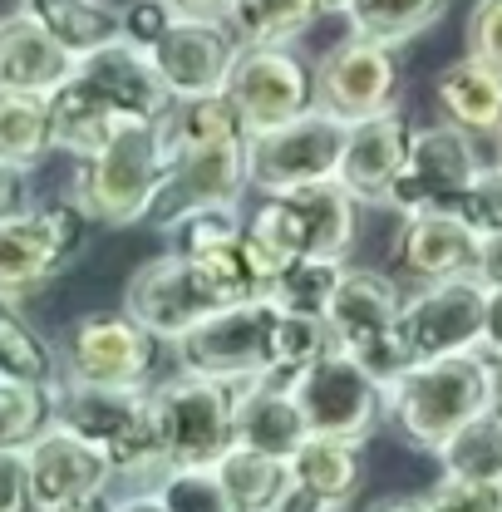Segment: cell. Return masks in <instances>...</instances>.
<instances>
[{
  "label": "cell",
  "instance_id": "obj_7",
  "mask_svg": "<svg viewBox=\"0 0 502 512\" xmlns=\"http://www.w3.org/2000/svg\"><path fill=\"white\" fill-rule=\"evenodd\" d=\"M158 439H163V473L168 468H217L232 439V384L178 375L153 389Z\"/></svg>",
  "mask_w": 502,
  "mask_h": 512
},
{
  "label": "cell",
  "instance_id": "obj_4",
  "mask_svg": "<svg viewBox=\"0 0 502 512\" xmlns=\"http://www.w3.org/2000/svg\"><path fill=\"white\" fill-rule=\"evenodd\" d=\"M247 232L281 261V271L301 256L345 261L355 237H360V202L335 178L306 183V188L266 192L261 207L247 217Z\"/></svg>",
  "mask_w": 502,
  "mask_h": 512
},
{
  "label": "cell",
  "instance_id": "obj_38",
  "mask_svg": "<svg viewBox=\"0 0 502 512\" xmlns=\"http://www.w3.org/2000/svg\"><path fill=\"white\" fill-rule=\"evenodd\" d=\"M453 212H458L478 237L502 232V168H483V173L473 178V188L453 202Z\"/></svg>",
  "mask_w": 502,
  "mask_h": 512
},
{
  "label": "cell",
  "instance_id": "obj_35",
  "mask_svg": "<svg viewBox=\"0 0 502 512\" xmlns=\"http://www.w3.org/2000/svg\"><path fill=\"white\" fill-rule=\"evenodd\" d=\"M55 389L60 384L0 380V453H25L55 424Z\"/></svg>",
  "mask_w": 502,
  "mask_h": 512
},
{
  "label": "cell",
  "instance_id": "obj_24",
  "mask_svg": "<svg viewBox=\"0 0 502 512\" xmlns=\"http://www.w3.org/2000/svg\"><path fill=\"white\" fill-rule=\"evenodd\" d=\"M74 55L60 40H50L30 15H5L0 20V89L5 94H40L50 99L64 79L74 74Z\"/></svg>",
  "mask_w": 502,
  "mask_h": 512
},
{
  "label": "cell",
  "instance_id": "obj_13",
  "mask_svg": "<svg viewBox=\"0 0 502 512\" xmlns=\"http://www.w3.org/2000/svg\"><path fill=\"white\" fill-rule=\"evenodd\" d=\"M340 148H345V124L311 109V114H301L281 128L247 133V178L261 197L325 183L340 168Z\"/></svg>",
  "mask_w": 502,
  "mask_h": 512
},
{
  "label": "cell",
  "instance_id": "obj_42",
  "mask_svg": "<svg viewBox=\"0 0 502 512\" xmlns=\"http://www.w3.org/2000/svg\"><path fill=\"white\" fill-rule=\"evenodd\" d=\"M0 512H35L25 453H0Z\"/></svg>",
  "mask_w": 502,
  "mask_h": 512
},
{
  "label": "cell",
  "instance_id": "obj_41",
  "mask_svg": "<svg viewBox=\"0 0 502 512\" xmlns=\"http://www.w3.org/2000/svg\"><path fill=\"white\" fill-rule=\"evenodd\" d=\"M429 512H502V488H473V483H448L429 493Z\"/></svg>",
  "mask_w": 502,
  "mask_h": 512
},
{
  "label": "cell",
  "instance_id": "obj_37",
  "mask_svg": "<svg viewBox=\"0 0 502 512\" xmlns=\"http://www.w3.org/2000/svg\"><path fill=\"white\" fill-rule=\"evenodd\" d=\"M158 498L168 512H237L212 468H168L158 483Z\"/></svg>",
  "mask_w": 502,
  "mask_h": 512
},
{
  "label": "cell",
  "instance_id": "obj_11",
  "mask_svg": "<svg viewBox=\"0 0 502 512\" xmlns=\"http://www.w3.org/2000/svg\"><path fill=\"white\" fill-rule=\"evenodd\" d=\"M311 99L320 114L340 124H360L399 109V55L394 45H375L360 35H345L330 45L311 69Z\"/></svg>",
  "mask_w": 502,
  "mask_h": 512
},
{
  "label": "cell",
  "instance_id": "obj_18",
  "mask_svg": "<svg viewBox=\"0 0 502 512\" xmlns=\"http://www.w3.org/2000/svg\"><path fill=\"white\" fill-rule=\"evenodd\" d=\"M25 468H30L35 512H69L84 508V503H99L114 483V463L89 439L64 429L60 419L25 448Z\"/></svg>",
  "mask_w": 502,
  "mask_h": 512
},
{
  "label": "cell",
  "instance_id": "obj_26",
  "mask_svg": "<svg viewBox=\"0 0 502 512\" xmlns=\"http://www.w3.org/2000/svg\"><path fill=\"white\" fill-rule=\"evenodd\" d=\"M434 99L443 109V124L463 133H502V74L478 60H453L434 79Z\"/></svg>",
  "mask_w": 502,
  "mask_h": 512
},
{
  "label": "cell",
  "instance_id": "obj_8",
  "mask_svg": "<svg viewBox=\"0 0 502 512\" xmlns=\"http://www.w3.org/2000/svg\"><path fill=\"white\" fill-rule=\"evenodd\" d=\"M84 237L89 217L74 202H35L30 212L0 222V291L20 301L50 286L84 252Z\"/></svg>",
  "mask_w": 502,
  "mask_h": 512
},
{
  "label": "cell",
  "instance_id": "obj_20",
  "mask_svg": "<svg viewBox=\"0 0 502 512\" xmlns=\"http://www.w3.org/2000/svg\"><path fill=\"white\" fill-rule=\"evenodd\" d=\"M478 252H483V237L458 212H414L399 227L394 266L414 286H439L458 276H478Z\"/></svg>",
  "mask_w": 502,
  "mask_h": 512
},
{
  "label": "cell",
  "instance_id": "obj_34",
  "mask_svg": "<svg viewBox=\"0 0 502 512\" xmlns=\"http://www.w3.org/2000/svg\"><path fill=\"white\" fill-rule=\"evenodd\" d=\"M55 148L50 99L40 94H5L0 89V158L15 168H40Z\"/></svg>",
  "mask_w": 502,
  "mask_h": 512
},
{
  "label": "cell",
  "instance_id": "obj_51",
  "mask_svg": "<svg viewBox=\"0 0 502 512\" xmlns=\"http://www.w3.org/2000/svg\"><path fill=\"white\" fill-rule=\"evenodd\" d=\"M69 512H114V503H104V498H99V503H84V508H69Z\"/></svg>",
  "mask_w": 502,
  "mask_h": 512
},
{
  "label": "cell",
  "instance_id": "obj_28",
  "mask_svg": "<svg viewBox=\"0 0 502 512\" xmlns=\"http://www.w3.org/2000/svg\"><path fill=\"white\" fill-rule=\"evenodd\" d=\"M217 483L227 488L237 512H281L291 498V463L276 453H256V448L232 444L222 453V463L212 468Z\"/></svg>",
  "mask_w": 502,
  "mask_h": 512
},
{
  "label": "cell",
  "instance_id": "obj_27",
  "mask_svg": "<svg viewBox=\"0 0 502 512\" xmlns=\"http://www.w3.org/2000/svg\"><path fill=\"white\" fill-rule=\"evenodd\" d=\"M20 15H30L74 60L119 40V5L109 0H20Z\"/></svg>",
  "mask_w": 502,
  "mask_h": 512
},
{
  "label": "cell",
  "instance_id": "obj_32",
  "mask_svg": "<svg viewBox=\"0 0 502 512\" xmlns=\"http://www.w3.org/2000/svg\"><path fill=\"white\" fill-rule=\"evenodd\" d=\"M439 468L448 483H473V488H502V419L483 409L468 419L448 444L439 448Z\"/></svg>",
  "mask_w": 502,
  "mask_h": 512
},
{
  "label": "cell",
  "instance_id": "obj_21",
  "mask_svg": "<svg viewBox=\"0 0 502 512\" xmlns=\"http://www.w3.org/2000/svg\"><path fill=\"white\" fill-rule=\"evenodd\" d=\"M409 138H414V128L404 124L399 109L375 114V119H360V124H345V148H340L335 183H345V192L360 207H384L394 178L404 173Z\"/></svg>",
  "mask_w": 502,
  "mask_h": 512
},
{
  "label": "cell",
  "instance_id": "obj_23",
  "mask_svg": "<svg viewBox=\"0 0 502 512\" xmlns=\"http://www.w3.org/2000/svg\"><path fill=\"white\" fill-rule=\"evenodd\" d=\"M232 439L242 448H256V453L291 458L296 448L311 439L306 414H301L291 384H276V380L232 384Z\"/></svg>",
  "mask_w": 502,
  "mask_h": 512
},
{
  "label": "cell",
  "instance_id": "obj_1",
  "mask_svg": "<svg viewBox=\"0 0 502 512\" xmlns=\"http://www.w3.org/2000/svg\"><path fill=\"white\" fill-rule=\"evenodd\" d=\"M168 173V143L158 124H124L99 153L79 158L69 202L99 227H133L153 212Z\"/></svg>",
  "mask_w": 502,
  "mask_h": 512
},
{
  "label": "cell",
  "instance_id": "obj_14",
  "mask_svg": "<svg viewBox=\"0 0 502 512\" xmlns=\"http://www.w3.org/2000/svg\"><path fill=\"white\" fill-rule=\"evenodd\" d=\"M478 173H483V153L473 148V133H463V128H453V124L414 128L404 173L394 178L384 207H394L399 217L453 212V202L473 188Z\"/></svg>",
  "mask_w": 502,
  "mask_h": 512
},
{
  "label": "cell",
  "instance_id": "obj_25",
  "mask_svg": "<svg viewBox=\"0 0 502 512\" xmlns=\"http://www.w3.org/2000/svg\"><path fill=\"white\" fill-rule=\"evenodd\" d=\"M291 483L301 493H311L315 503H325L330 512H340L365 483V448L355 439H325L311 434L291 458Z\"/></svg>",
  "mask_w": 502,
  "mask_h": 512
},
{
  "label": "cell",
  "instance_id": "obj_44",
  "mask_svg": "<svg viewBox=\"0 0 502 512\" xmlns=\"http://www.w3.org/2000/svg\"><path fill=\"white\" fill-rule=\"evenodd\" d=\"M478 281H483L488 291H498L502 286V232L483 237V252H478Z\"/></svg>",
  "mask_w": 502,
  "mask_h": 512
},
{
  "label": "cell",
  "instance_id": "obj_36",
  "mask_svg": "<svg viewBox=\"0 0 502 512\" xmlns=\"http://www.w3.org/2000/svg\"><path fill=\"white\" fill-rule=\"evenodd\" d=\"M340 276H345V261H330V256H301V261H291V266L271 281V301H276L281 311L325 320V306H330Z\"/></svg>",
  "mask_w": 502,
  "mask_h": 512
},
{
  "label": "cell",
  "instance_id": "obj_52",
  "mask_svg": "<svg viewBox=\"0 0 502 512\" xmlns=\"http://www.w3.org/2000/svg\"><path fill=\"white\" fill-rule=\"evenodd\" d=\"M493 168H502V133H498V158H493Z\"/></svg>",
  "mask_w": 502,
  "mask_h": 512
},
{
  "label": "cell",
  "instance_id": "obj_10",
  "mask_svg": "<svg viewBox=\"0 0 502 512\" xmlns=\"http://www.w3.org/2000/svg\"><path fill=\"white\" fill-rule=\"evenodd\" d=\"M247 188H251V178H247V133L173 148V153H168L163 188H158V197H153L148 222H153L158 232H168V227H178V222L192 217V212H207V207H237Z\"/></svg>",
  "mask_w": 502,
  "mask_h": 512
},
{
  "label": "cell",
  "instance_id": "obj_39",
  "mask_svg": "<svg viewBox=\"0 0 502 512\" xmlns=\"http://www.w3.org/2000/svg\"><path fill=\"white\" fill-rule=\"evenodd\" d=\"M463 45H468V60L502 74V0H473L468 25H463Z\"/></svg>",
  "mask_w": 502,
  "mask_h": 512
},
{
  "label": "cell",
  "instance_id": "obj_19",
  "mask_svg": "<svg viewBox=\"0 0 502 512\" xmlns=\"http://www.w3.org/2000/svg\"><path fill=\"white\" fill-rule=\"evenodd\" d=\"M237 55H242V45L232 40V30L222 20H173L168 35L148 50V60L163 74L173 104L222 94Z\"/></svg>",
  "mask_w": 502,
  "mask_h": 512
},
{
  "label": "cell",
  "instance_id": "obj_31",
  "mask_svg": "<svg viewBox=\"0 0 502 512\" xmlns=\"http://www.w3.org/2000/svg\"><path fill=\"white\" fill-rule=\"evenodd\" d=\"M453 0H350L345 5V25L350 35L360 40H375V45H409L414 35L434 30L443 15H448Z\"/></svg>",
  "mask_w": 502,
  "mask_h": 512
},
{
  "label": "cell",
  "instance_id": "obj_12",
  "mask_svg": "<svg viewBox=\"0 0 502 512\" xmlns=\"http://www.w3.org/2000/svg\"><path fill=\"white\" fill-rule=\"evenodd\" d=\"M483 311H488V286L478 276H458L424 286L419 296H409L399 306V350L409 365L443 360V355H463V350H483Z\"/></svg>",
  "mask_w": 502,
  "mask_h": 512
},
{
  "label": "cell",
  "instance_id": "obj_22",
  "mask_svg": "<svg viewBox=\"0 0 502 512\" xmlns=\"http://www.w3.org/2000/svg\"><path fill=\"white\" fill-rule=\"evenodd\" d=\"M74 74L124 119V124H158L173 109V94L163 84V74L153 69V60L143 50H133L128 40H114L94 55L74 64Z\"/></svg>",
  "mask_w": 502,
  "mask_h": 512
},
{
  "label": "cell",
  "instance_id": "obj_9",
  "mask_svg": "<svg viewBox=\"0 0 502 512\" xmlns=\"http://www.w3.org/2000/svg\"><path fill=\"white\" fill-rule=\"evenodd\" d=\"M291 394H296V404L306 414V429L325 434V439L365 444L379 429V419H384V384L355 355H345L335 345L291 380Z\"/></svg>",
  "mask_w": 502,
  "mask_h": 512
},
{
  "label": "cell",
  "instance_id": "obj_2",
  "mask_svg": "<svg viewBox=\"0 0 502 512\" xmlns=\"http://www.w3.org/2000/svg\"><path fill=\"white\" fill-rule=\"evenodd\" d=\"M483 409H488V355L483 350L409 365L384 389V414L399 424L409 444L429 448V453H439Z\"/></svg>",
  "mask_w": 502,
  "mask_h": 512
},
{
  "label": "cell",
  "instance_id": "obj_33",
  "mask_svg": "<svg viewBox=\"0 0 502 512\" xmlns=\"http://www.w3.org/2000/svg\"><path fill=\"white\" fill-rule=\"evenodd\" d=\"M60 355L55 345L25 320L15 296L0 291V375L25 384H60Z\"/></svg>",
  "mask_w": 502,
  "mask_h": 512
},
{
  "label": "cell",
  "instance_id": "obj_40",
  "mask_svg": "<svg viewBox=\"0 0 502 512\" xmlns=\"http://www.w3.org/2000/svg\"><path fill=\"white\" fill-rule=\"evenodd\" d=\"M178 15L163 5V0H128L124 10H119V40H128L133 50H153L163 35H168V25H173Z\"/></svg>",
  "mask_w": 502,
  "mask_h": 512
},
{
  "label": "cell",
  "instance_id": "obj_15",
  "mask_svg": "<svg viewBox=\"0 0 502 512\" xmlns=\"http://www.w3.org/2000/svg\"><path fill=\"white\" fill-rule=\"evenodd\" d=\"M158 340L128 311H89L74 320L64 345V380L99 389H148Z\"/></svg>",
  "mask_w": 502,
  "mask_h": 512
},
{
  "label": "cell",
  "instance_id": "obj_50",
  "mask_svg": "<svg viewBox=\"0 0 502 512\" xmlns=\"http://www.w3.org/2000/svg\"><path fill=\"white\" fill-rule=\"evenodd\" d=\"M315 5H320V15H325V10H335V15H345V5H350V0H315Z\"/></svg>",
  "mask_w": 502,
  "mask_h": 512
},
{
  "label": "cell",
  "instance_id": "obj_43",
  "mask_svg": "<svg viewBox=\"0 0 502 512\" xmlns=\"http://www.w3.org/2000/svg\"><path fill=\"white\" fill-rule=\"evenodd\" d=\"M35 207V183H30V168H15L0 158V222L20 217Z\"/></svg>",
  "mask_w": 502,
  "mask_h": 512
},
{
  "label": "cell",
  "instance_id": "obj_29",
  "mask_svg": "<svg viewBox=\"0 0 502 512\" xmlns=\"http://www.w3.org/2000/svg\"><path fill=\"white\" fill-rule=\"evenodd\" d=\"M50 124H55V148L74 153V158H89V153H99L124 128V119L79 74H69L60 89L50 94Z\"/></svg>",
  "mask_w": 502,
  "mask_h": 512
},
{
  "label": "cell",
  "instance_id": "obj_16",
  "mask_svg": "<svg viewBox=\"0 0 502 512\" xmlns=\"http://www.w3.org/2000/svg\"><path fill=\"white\" fill-rule=\"evenodd\" d=\"M124 311L153 340L178 345L192 325H202L207 316L222 311V296L202 281V271L192 266L183 252H163L153 261H143L124 286Z\"/></svg>",
  "mask_w": 502,
  "mask_h": 512
},
{
  "label": "cell",
  "instance_id": "obj_5",
  "mask_svg": "<svg viewBox=\"0 0 502 512\" xmlns=\"http://www.w3.org/2000/svg\"><path fill=\"white\" fill-rule=\"evenodd\" d=\"M276 301H247V306H222L217 316L192 325L173 345L183 375H202L217 384H251L276 380Z\"/></svg>",
  "mask_w": 502,
  "mask_h": 512
},
{
  "label": "cell",
  "instance_id": "obj_47",
  "mask_svg": "<svg viewBox=\"0 0 502 512\" xmlns=\"http://www.w3.org/2000/svg\"><path fill=\"white\" fill-rule=\"evenodd\" d=\"M114 512H168V508H163V498L153 488V493H128L124 503H114Z\"/></svg>",
  "mask_w": 502,
  "mask_h": 512
},
{
  "label": "cell",
  "instance_id": "obj_46",
  "mask_svg": "<svg viewBox=\"0 0 502 512\" xmlns=\"http://www.w3.org/2000/svg\"><path fill=\"white\" fill-rule=\"evenodd\" d=\"M178 20H222L227 0H163Z\"/></svg>",
  "mask_w": 502,
  "mask_h": 512
},
{
  "label": "cell",
  "instance_id": "obj_3",
  "mask_svg": "<svg viewBox=\"0 0 502 512\" xmlns=\"http://www.w3.org/2000/svg\"><path fill=\"white\" fill-rule=\"evenodd\" d=\"M55 419L114 463V478L163 473V439L153 414V389H99L60 380Z\"/></svg>",
  "mask_w": 502,
  "mask_h": 512
},
{
  "label": "cell",
  "instance_id": "obj_48",
  "mask_svg": "<svg viewBox=\"0 0 502 512\" xmlns=\"http://www.w3.org/2000/svg\"><path fill=\"white\" fill-rule=\"evenodd\" d=\"M365 512H429V498H379Z\"/></svg>",
  "mask_w": 502,
  "mask_h": 512
},
{
  "label": "cell",
  "instance_id": "obj_45",
  "mask_svg": "<svg viewBox=\"0 0 502 512\" xmlns=\"http://www.w3.org/2000/svg\"><path fill=\"white\" fill-rule=\"evenodd\" d=\"M483 350L502 355V286L488 291V311H483Z\"/></svg>",
  "mask_w": 502,
  "mask_h": 512
},
{
  "label": "cell",
  "instance_id": "obj_30",
  "mask_svg": "<svg viewBox=\"0 0 502 512\" xmlns=\"http://www.w3.org/2000/svg\"><path fill=\"white\" fill-rule=\"evenodd\" d=\"M315 15H320L315 0H227L222 25L242 50H256V45H291L296 35L311 30Z\"/></svg>",
  "mask_w": 502,
  "mask_h": 512
},
{
  "label": "cell",
  "instance_id": "obj_49",
  "mask_svg": "<svg viewBox=\"0 0 502 512\" xmlns=\"http://www.w3.org/2000/svg\"><path fill=\"white\" fill-rule=\"evenodd\" d=\"M488 409L502 419V355L488 360Z\"/></svg>",
  "mask_w": 502,
  "mask_h": 512
},
{
  "label": "cell",
  "instance_id": "obj_6",
  "mask_svg": "<svg viewBox=\"0 0 502 512\" xmlns=\"http://www.w3.org/2000/svg\"><path fill=\"white\" fill-rule=\"evenodd\" d=\"M399 286L384 276V271H370V266H345L330 306H325V325H330V340L335 350L355 355L370 375H375L384 389L409 370L404 350H399Z\"/></svg>",
  "mask_w": 502,
  "mask_h": 512
},
{
  "label": "cell",
  "instance_id": "obj_17",
  "mask_svg": "<svg viewBox=\"0 0 502 512\" xmlns=\"http://www.w3.org/2000/svg\"><path fill=\"white\" fill-rule=\"evenodd\" d=\"M227 104L237 109V119L247 133H266V128H281L301 114H311V74L306 64L296 60L286 45H256L242 50L232 74H227Z\"/></svg>",
  "mask_w": 502,
  "mask_h": 512
}]
</instances>
